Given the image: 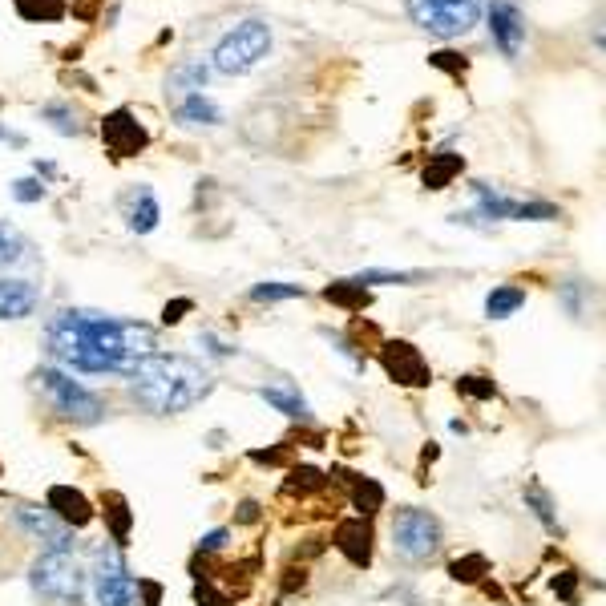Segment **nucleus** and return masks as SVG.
I'll use <instances>...</instances> for the list:
<instances>
[{"label":"nucleus","mask_w":606,"mask_h":606,"mask_svg":"<svg viewBox=\"0 0 606 606\" xmlns=\"http://www.w3.org/2000/svg\"><path fill=\"white\" fill-rule=\"evenodd\" d=\"M53 368L85 376H130L138 360L158 352V332L138 320H114L106 312L65 308L45 328Z\"/></svg>","instance_id":"f257e3e1"},{"label":"nucleus","mask_w":606,"mask_h":606,"mask_svg":"<svg viewBox=\"0 0 606 606\" xmlns=\"http://www.w3.org/2000/svg\"><path fill=\"white\" fill-rule=\"evenodd\" d=\"M130 400L150 417H178L194 404H202L215 392V376L190 356H166L150 352L146 360L134 364L126 376Z\"/></svg>","instance_id":"f03ea898"},{"label":"nucleus","mask_w":606,"mask_h":606,"mask_svg":"<svg viewBox=\"0 0 606 606\" xmlns=\"http://www.w3.org/2000/svg\"><path fill=\"white\" fill-rule=\"evenodd\" d=\"M33 380H37V388L45 392L49 409H53L61 421H69V425L89 429V425H101V421H106V413H110L106 396H97L93 388H85L73 372H61V368L45 364V368H37Z\"/></svg>","instance_id":"7ed1b4c3"},{"label":"nucleus","mask_w":606,"mask_h":606,"mask_svg":"<svg viewBox=\"0 0 606 606\" xmlns=\"http://www.w3.org/2000/svg\"><path fill=\"white\" fill-rule=\"evenodd\" d=\"M445 546V526L433 510L421 505H400L392 514V554L404 566H429Z\"/></svg>","instance_id":"20e7f679"},{"label":"nucleus","mask_w":606,"mask_h":606,"mask_svg":"<svg viewBox=\"0 0 606 606\" xmlns=\"http://www.w3.org/2000/svg\"><path fill=\"white\" fill-rule=\"evenodd\" d=\"M29 586L37 594V602H45V606H85L89 574H85V566L73 554L45 550L29 566Z\"/></svg>","instance_id":"39448f33"},{"label":"nucleus","mask_w":606,"mask_h":606,"mask_svg":"<svg viewBox=\"0 0 606 606\" xmlns=\"http://www.w3.org/2000/svg\"><path fill=\"white\" fill-rule=\"evenodd\" d=\"M275 37H271V25L267 21H239L235 29H227L211 53V65L223 73V77H243L251 73L267 53H271Z\"/></svg>","instance_id":"423d86ee"},{"label":"nucleus","mask_w":606,"mask_h":606,"mask_svg":"<svg viewBox=\"0 0 606 606\" xmlns=\"http://www.w3.org/2000/svg\"><path fill=\"white\" fill-rule=\"evenodd\" d=\"M409 21L441 41L465 37L481 21V0H404Z\"/></svg>","instance_id":"0eeeda50"},{"label":"nucleus","mask_w":606,"mask_h":606,"mask_svg":"<svg viewBox=\"0 0 606 606\" xmlns=\"http://www.w3.org/2000/svg\"><path fill=\"white\" fill-rule=\"evenodd\" d=\"M89 586H93V602L97 606H138V578L130 574V566L122 562V550H97L93 566L85 570Z\"/></svg>","instance_id":"6e6552de"},{"label":"nucleus","mask_w":606,"mask_h":606,"mask_svg":"<svg viewBox=\"0 0 606 606\" xmlns=\"http://www.w3.org/2000/svg\"><path fill=\"white\" fill-rule=\"evenodd\" d=\"M376 360H380V368L388 372V380H396L400 388H429V384H433L429 360H425L421 348L409 344V340H384L380 352H376Z\"/></svg>","instance_id":"1a4fd4ad"},{"label":"nucleus","mask_w":606,"mask_h":606,"mask_svg":"<svg viewBox=\"0 0 606 606\" xmlns=\"http://www.w3.org/2000/svg\"><path fill=\"white\" fill-rule=\"evenodd\" d=\"M101 142H106V150H110V158H138V154H146V146H150V130H146V122L130 110V106H118V110H110L106 118H101Z\"/></svg>","instance_id":"9d476101"},{"label":"nucleus","mask_w":606,"mask_h":606,"mask_svg":"<svg viewBox=\"0 0 606 606\" xmlns=\"http://www.w3.org/2000/svg\"><path fill=\"white\" fill-rule=\"evenodd\" d=\"M13 522H17L37 546H45V550H53V554H73V550H77V534H73L65 522H57L49 510H37V505H17Z\"/></svg>","instance_id":"9b49d317"},{"label":"nucleus","mask_w":606,"mask_h":606,"mask_svg":"<svg viewBox=\"0 0 606 606\" xmlns=\"http://www.w3.org/2000/svg\"><path fill=\"white\" fill-rule=\"evenodd\" d=\"M485 21H489V37L501 49V57H518V49L526 41V17L514 0H489Z\"/></svg>","instance_id":"f8f14e48"},{"label":"nucleus","mask_w":606,"mask_h":606,"mask_svg":"<svg viewBox=\"0 0 606 606\" xmlns=\"http://www.w3.org/2000/svg\"><path fill=\"white\" fill-rule=\"evenodd\" d=\"M118 211H122V219H126V227H130L134 235H150V231H158V223H162L158 194H154L146 182H138V186H130V190L122 194Z\"/></svg>","instance_id":"ddd939ff"},{"label":"nucleus","mask_w":606,"mask_h":606,"mask_svg":"<svg viewBox=\"0 0 606 606\" xmlns=\"http://www.w3.org/2000/svg\"><path fill=\"white\" fill-rule=\"evenodd\" d=\"M45 510H49L57 522H65L69 530H85V526L97 518L93 501H89L81 489H73V485H53V489L45 493Z\"/></svg>","instance_id":"4468645a"},{"label":"nucleus","mask_w":606,"mask_h":606,"mask_svg":"<svg viewBox=\"0 0 606 606\" xmlns=\"http://www.w3.org/2000/svg\"><path fill=\"white\" fill-rule=\"evenodd\" d=\"M332 542H336V550H340L356 570H368V566H372V542H376V534H372V522H368V518H348V522H340L336 534H332Z\"/></svg>","instance_id":"2eb2a0df"},{"label":"nucleus","mask_w":606,"mask_h":606,"mask_svg":"<svg viewBox=\"0 0 606 606\" xmlns=\"http://www.w3.org/2000/svg\"><path fill=\"white\" fill-rule=\"evenodd\" d=\"M41 308V287L33 279L0 275V320H25Z\"/></svg>","instance_id":"dca6fc26"},{"label":"nucleus","mask_w":606,"mask_h":606,"mask_svg":"<svg viewBox=\"0 0 606 606\" xmlns=\"http://www.w3.org/2000/svg\"><path fill=\"white\" fill-rule=\"evenodd\" d=\"M101 518H106V526H110V538H114V546L118 550H126L130 546V534H134V510H130V501H126V493H118V489H106L101 493Z\"/></svg>","instance_id":"f3484780"},{"label":"nucleus","mask_w":606,"mask_h":606,"mask_svg":"<svg viewBox=\"0 0 606 606\" xmlns=\"http://www.w3.org/2000/svg\"><path fill=\"white\" fill-rule=\"evenodd\" d=\"M259 396L271 404L275 413H283L287 421H312V404L303 400V392L295 388V384H287V380H275V384H263L259 388Z\"/></svg>","instance_id":"a211bd4d"},{"label":"nucleus","mask_w":606,"mask_h":606,"mask_svg":"<svg viewBox=\"0 0 606 606\" xmlns=\"http://www.w3.org/2000/svg\"><path fill=\"white\" fill-rule=\"evenodd\" d=\"M174 118H178L182 126H223V110H219L202 89L182 93V97L174 101Z\"/></svg>","instance_id":"6ab92c4d"},{"label":"nucleus","mask_w":606,"mask_h":606,"mask_svg":"<svg viewBox=\"0 0 606 606\" xmlns=\"http://www.w3.org/2000/svg\"><path fill=\"white\" fill-rule=\"evenodd\" d=\"M522 501H526V510L542 522V530H546V534H562V522H558V501H554V493H550L542 481H526V485H522Z\"/></svg>","instance_id":"aec40b11"},{"label":"nucleus","mask_w":606,"mask_h":606,"mask_svg":"<svg viewBox=\"0 0 606 606\" xmlns=\"http://www.w3.org/2000/svg\"><path fill=\"white\" fill-rule=\"evenodd\" d=\"M473 190V219H514V211H518V198H505L501 190H493V186H485V182H473L469 186Z\"/></svg>","instance_id":"412c9836"},{"label":"nucleus","mask_w":606,"mask_h":606,"mask_svg":"<svg viewBox=\"0 0 606 606\" xmlns=\"http://www.w3.org/2000/svg\"><path fill=\"white\" fill-rule=\"evenodd\" d=\"M522 308H526V287H518V283H501L485 295V316L489 320H510Z\"/></svg>","instance_id":"4be33fe9"},{"label":"nucleus","mask_w":606,"mask_h":606,"mask_svg":"<svg viewBox=\"0 0 606 606\" xmlns=\"http://www.w3.org/2000/svg\"><path fill=\"white\" fill-rule=\"evenodd\" d=\"M324 299L356 316V312H364L368 303H372V287H364V283H356V279H336V283L324 287Z\"/></svg>","instance_id":"5701e85b"},{"label":"nucleus","mask_w":606,"mask_h":606,"mask_svg":"<svg viewBox=\"0 0 606 606\" xmlns=\"http://www.w3.org/2000/svg\"><path fill=\"white\" fill-rule=\"evenodd\" d=\"M461 170H465V158H461V154H453V150H437V154H429V166H425L421 182H425L429 190H445Z\"/></svg>","instance_id":"b1692460"},{"label":"nucleus","mask_w":606,"mask_h":606,"mask_svg":"<svg viewBox=\"0 0 606 606\" xmlns=\"http://www.w3.org/2000/svg\"><path fill=\"white\" fill-rule=\"evenodd\" d=\"M352 510H356V518H372V514H380L384 510V485L380 481H372V477H352Z\"/></svg>","instance_id":"393cba45"},{"label":"nucleus","mask_w":606,"mask_h":606,"mask_svg":"<svg viewBox=\"0 0 606 606\" xmlns=\"http://www.w3.org/2000/svg\"><path fill=\"white\" fill-rule=\"evenodd\" d=\"M13 9L29 25H53V21H61L69 13L65 0H13Z\"/></svg>","instance_id":"a878e982"},{"label":"nucleus","mask_w":606,"mask_h":606,"mask_svg":"<svg viewBox=\"0 0 606 606\" xmlns=\"http://www.w3.org/2000/svg\"><path fill=\"white\" fill-rule=\"evenodd\" d=\"M211 81V65L207 61H182L178 69H170V89L174 93H194V89H202Z\"/></svg>","instance_id":"bb28decb"},{"label":"nucleus","mask_w":606,"mask_h":606,"mask_svg":"<svg viewBox=\"0 0 606 606\" xmlns=\"http://www.w3.org/2000/svg\"><path fill=\"white\" fill-rule=\"evenodd\" d=\"M25 251H29L25 235H21L13 223L0 219V271H5V267H17V263L25 259Z\"/></svg>","instance_id":"cd10ccee"},{"label":"nucleus","mask_w":606,"mask_h":606,"mask_svg":"<svg viewBox=\"0 0 606 606\" xmlns=\"http://www.w3.org/2000/svg\"><path fill=\"white\" fill-rule=\"evenodd\" d=\"M41 122H49L57 134H65V138H77L81 134V122H77V114L65 106V101H45L41 106Z\"/></svg>","instance_id":"c85d7f7f"},{"label":"nucleus","mask_w":606,"mask_h":606,"mask_svg":"<svg viewBox=\"0 0 606 606\" xmlns=\"http://www.w3.org/2000/svg\"><path fill=\"white\" fill-rule=\"evenodd\" d=\"M356 283H364V287H372V283H396V287H413V283H425L429 275L425 271H380V267H368V271H360V275H352Z\"/></svg>","instance_id":"c756f323"},{"label":"nucleus","mask_w":606,"mask_h":606,"mask_svg":"<svg viewBox=\"0 0 606 606\" xmlns=\"http://www.w3.org/2000/svg\"><path fill=\"white\" fill-rule=\"evenodd\" d=\"M485 574H489V558H485V554H465V558H453V562H449V578H453V582L473 586V582H481Z\"/></svg>","instance_id":"7c9ffc66"},{"label":"nucleus","mask_w":606,"mask_h":606,"mask_svg":"<svg viewBox=\"0 0 606 606\" xmlns=\"http://www.w3.org/2000/svg\"><path fill=\"white\" fill-rule=\"evenodd\" d=\"M324 485H328V477H324L320 469H312V465H295V469L287 473V485H283V489L303 497V493H316V489H324Z\"/></svg>","instance_id":"2f4dec72"},{"label":"nucleus","mask_w":606,"mask_h":606,"mask_svg":"<svg viewBox=\"0 0 606 606\" xmlns=\"http://www.w3.org/2000/svg\"><path fill=\"white\" fill-rule=\"evenodd\" d=\"M255 303H283V299H303V287L299 283H255L251 291H247Z\"/></svg>","instance_id":"473e14b6"},{"label":"nucleus","mask_w":606,"mask_h":606,"mask_svg":"<svg viewBox=\"0 0 606 606\" xmlns=\"http://www.w3.org/2000/svg\"><path fill=\"white\" fill-rule=\"evenodd\" d=\"M562 211L554 207V202H518L514 211V223H558Z\"/></svg>","instance_id":"72a5a7b5"},{"label":"nucleus","mask_w":606,"mask_h":606,"mask_svg":"<svg viewBox=\"0 0 606 606\" xmlns=\"http://www.w3.org/2000/svg\"><path fill=\"white\" fill-rule=\"evenodd\" d=\"M457 392H461V396H469V400H493V396H497V384H493L489 376L469 372V376H461V380H457Z\"/></svg>","instance_id":"f704fd0d"},{"label":"nucleus","mask_w":606,"mask_h":606,"mask_svg":"<svg viewBox=\"0 0 606 606\" xmlns=\"http://www.w3.org/2000/svg\"><path fill=\"white\" fill-rule=\"evenodd\" d=\"M429 65H433V69H441V73H449L453 81H461V77H465V69H469V61H465L461 53H453V49H437V53H429Z\"/></svg>","instance_id":"c9c22d12"},{"label":"nucleus","mask_w":606,"mask_h":606,"mask_svg":"<svg viewBox=\"0 0 606 606\" xmlns=\"http://www.w3.org/2000/svg\"><path fill=\"white\" fill-rule=\"evenodd\" d=\"M586 287H590V283H582V279H566V283L558 287V299H562V308H566L574 320L586 312V308H582V291H586Z\"/></svg>","instance_id":"e433bc0d"},{"label":"nucleus","mask_w":606,"mask_h":606,"mask_svg":"<svg viewBox=\"0 0 606 606\" xmlns=\"http://www.w3.org/2000/svg\"><path fill=\"white\" fill-rule=\"evenodd\" d=\"M194 602H198V606H235V598L223 594V590H219L215 582H207V578L194 582Z\"/></svg>","instance_id":"4c0bfd02"},{"label":"nucleus","mask_w":606,"mask_h":606,"mask_svg":"<svg viewBox=\"0 0 606 606\" xmlns=\"http://www.w3.org/2000/svg\"><path fill=\"white\" fill-rule=\"evenodd\" d=\"M9 190H13L17 202H41L45 198V182L41 178H17Z\"/></svg>","instance_id":"58836bf2"},{"label":"nucleus","mask_w":606,"mask_h":606,"mask_svg":"<svg viewBox=\"0 0 606 606\" xmlns=\"http://www.w3.org/2000/svg\"><path fill=\"white\" fill-rule=\"evenodd\" d=\"M291 453H295V449L283 441V445H275V449H255V453H251V461H255V465H287V461H291Z\"/></svg>","instance_id":"ea45409f"},{"label":"nucleus","mask_w":606,"mask_h":606,"mask_svg":"<svg viewBox=\"0 0 606 606\" xmlns=\"http://www.w3.org/2000/svg\"><path fill=\"white\" fill-rule=\"evenodd\" d=\"M186 312H194V299H186V295H182V299H170L166 308H162V324H166V328H174V324H182V320H186Z\"/></svg>","instance_id":"a19ab883"},{"label":"nucleus","mask_w":606,"mask_h":606,"mask_svg":"<svg viewBox=\"0 0 606 606\" xmlns=\"http://www.w3.org/2000/svg\"><path fill=\"white\" fill-rule=\"evenodd\" d=\"M198 344L207 348L215 360H231V356H239V348H235V344H223L215 332H202V336H198Z\"/></svg>","instance_id":"79ce46f5"},{"label":"nucleus","mask_w":606,"mask_h":606,"mask_svg":"<svg viewBox=\"0 0 606 606\" xmlns=\"http://www.w3.org/2000/svg\"><path fill=\"white\" fill-rule=\"evenodd\" d=\"M554 594H558L562 602H578V574H574V570H562V574L554 578Z\"/></svg>","instance_id":"37998d69"},{"label":"nucleus","mask_w":606,"mask_h":606,"mask_svg":"<svg viewBox=\"0 0 606 606\" xmlns=\"http://www.w3.org/2000/svg\"><path fill=\"white\" fill-rule=\"evenodd\" d=\"M227 542H231V530H211L207 538H198V554H219L227 550Z\"/></svg>","instance_id":"c03bdc74"},{"label":"nucleus","mask_w":606,"mask_h":606,"mask_svg":"<svg viewBox=\"0 0 606 606\" xmlns=\"http://www.w3.org/2000/svg\"><path fill=\"white\" fill-rule=\"evenodd\" d=\"M138 606H162V586L150 578H138Z\"/></svg>","instance_id":"a18cd8bd"},{"label":"nucleus","mask_w":606,"mask_h":606,"mask_svg":"<svg viewBox=\"0 0 606 606\" xmlns=\"http://www.w3.org/2000/svg\"><path fill=\"white\" fill-rule=\"evenodd\" d=\"M259 518H263V510H259V501H251V497L239 505V514H235V522H239V526H255Z\"/></svg>","instance_id":"49530a36"},{"label":"nucleus","mask_w":606,"mask_h":606,"mask_svg":"<svg viewBox=\"0 0 606 606\" xmlns=\"http://www.w3.org/2000/svg\"><path fill=\"white\" fill-rule=\"evenodd\" d=\"M0 142H9V146H25V134H17V130H5V126H0Z\"/></svg>","instance_id":"de8ad7c7"}]
</instances>
